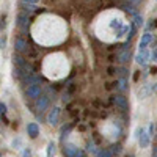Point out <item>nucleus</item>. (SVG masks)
<instances>
[{
    "instance_id": "obj_1",
    "label": "nucleus",
    "mask_w": 157,
    "mask_h": 157,
    "mask_svg": "<svg viewBox=\"0 0 157 157\" xmlns=\"http://www.w3.org/2000/svg\"><path fill=\"white\" fill-rule=\"evenodd\" d=\"M135 60H137L138 64H141V66H146V63H148V60H149V52H148V49H146V47H140Z\"/></svg>"
},
{
    "instance_id": "obj_2",
    "label": "nucleus",
    "mask_w": 157,
    "mask_h": 157,
    "mask_svg": "<svg viewBox=\"0 0 157 157\" xmlns=\"http://www.w3.org/2000/svg\"><path fill=\"white\" fill-rule=\"evenodd\" d=\"M137 134H138V143L141 148H146L149 145V137L151 134H148L145 129H137Z\"/></svg>"
},
{
    "instance_id": "obj_11",
    "label": "nucleus",
    "mask_w": 157,
    "mask_h": 157,
    "mask_svg": "<svg viewBox=\"0 0 157 157\" xmlns=\"http://www.w3.org/2000/svg\"><path fill=\"white\" fill-rule=\"evenodd\" d=\"M64 155L66 157H75V154H77V151H78V148L77 146H74V145H64Z\"/></svg>"
},
{
    "instance_id": "obj_3",
    "label": "nucleus",
    "mask_w": 157,
    "mask_h": 157,
    "mask_svg": "<svg viewBox=\"0 0 157 157\" xmlns=\"http://www.w3.org/2000/svg\"><path fill=\"white\" fill-rule=\"evenodd\" d=\"M58 118H60V109L58 107H54L50 110V113L47 115V123L50 126H57L58 124Z\"/></svg>"
},
{
    "instance_id": "obj_5",
    "label": "nucleus",
    "mask_w": 157,
    "mask_h": 157,
    "mask_svg": "<svg viewBox=\"0 0 157 157\" xmlns=\"http://www.w3.org/2000/svg\"><path fill=\"white\" fill-rule=\"evenodd\" d=\"M102 132L109 134L107 137H109V138H112V140H115V138L120 137V129H118V127H116V124H113V123H112V129H107V126H104V127H102Z\"/></svg>"
},
{
    "instance_id": "obj_26",
    "label": "nucleus",
    "mask_w": 157,
    "mask_h": 157,
    "mask_svg": "<svg viewBox=\"0 0 157 157\" xmlns=\"http://www.w3.org/2000/svg\"><path fill=\"white\" fill-rule=\"evenodd\" d=\"M5 46H6V39H5V36H2V41H0V47L5 49Z\"/></svg>"
},
{
    "instance_id": "obj_16",
    "label": "nucleus",
    "mask_w": 157,
    "mask_h": 157,
    "mask_svg": "<svg viewBox=\"0 0 157 157\" xmlns=\"http://www.w3.org/2000/svg\"><path fill=\"white\" fill-rule=\"evenodd\" d=\"M22 10H24L25 14H32L36 8H35L33 5H30V3H24V2H22Z\"/></svg>"
},
{
    "instance_id": "obj_22",
    "label": "nucleus",
    "mask_w": 157,
    "mask_h": 157,
    "mask_svg": "<svg viewBox=\"0 0 157 157\" xmlns=\"http://www.w3.org/2000/svg\"><path fill=\"white\" fill-rule=\"evenodd\" d=\"M21 143H22V140H21V138H16V140H13L11 146H13V148H19V146H21Z\"/></svg>"
},
{
    "instance_id": "obj_17",
    "label": "nucleus",
    "mask_w": 157,
    "mask_h": 157,
    "mask_svg": "<svg viewBox=\"0 0 157 157\" xmlns=\"http://www.w3.org/2000/svg\"><path fill=\"white\" fill-rule=\"evenodd\" d=\"M134 24L137 25L138 29H140V27H143V25H145V21H143V17L140 16V13H138V14H135V16H134Z\"/></svg>"
},
{
    "instance_id": "obj_27",
    "label": "nucleus",
    "mask_w": 157,
    "mask_h": 157,
    "mask_svg": "<svg viewBox=\"0 0 157 157\" xmlns=\"http://www.w3.org/2000/svg\"><path fill=\"white\" fill-rule=\"evenodd\" d=\"M75 157H85V152H83L82 149H78V151H77V154H75Z\"/></svg>"
},
{
    "instance_id": "obj_7",
    "label": "nucleus",
    "mask_w": 157,
    "mask_h": 157,
    "mask_svg": "<svg viewBox=\"0 0 157 157\" xmlns=\"http://www.w3.org/2000/svg\"><path fill=\"white\" fill-rule=\"evenodd\" d=\"M113 102L116 104V107H120L121 110H127V107H129L127 99H126L123 94H116V96L113 98Z\"/></svg>"
},
{
    "instance_id": "obj_28",
    "label": "nucleus",
    "mask_w": 157,
    "mask_h": 157,
    "mask_svg": "<svg viewBox=\"0 0 157 157\" xmlns=\"http://www.w3.org/2000/svg\"><path fill=\"white\" fill-rule=\"evenodd\" d=\"M151 58H152V60H154V61L157 63V49H155V50L152 52V57H151Z\"/></svg>"
},
{
    "instance_id": "obj_15",
    "label": "nucleus",
    "mask_w": 157,
    "mask_h": 157,
    "mask_svg": "<svg viewBox=\"0 0 157 157\" xmlns=\"http://www.w3.org/2000/svg\"><path fill=\"white\" fill-rule=\"evenodd\" d=\"M116 88L120 90V91H126L127 90V78L126 77H121L120 80L116 82Z\"/></svg>"
},
{
    "instance_id": "obj_25",
    "label": "nucleus",
    "mask_w": 157,
    "mask_h": 157,
    "mask_svg": "<svg viewBox=\"0 0 157 157\" xmlns=\"http://www.w3.org/2000/svg\"><path fill=\"white\" fill-rule=\"evenodd\" d=\"M22 2H24V3H30V5H36L39 0H22Z\"/></svg>"
},
{
    "instance_id": "obj_20",
    "label": "nucleus",
    "mask_w": 157,
    "mask_h": 157,
    "mask_svg": "<svg viewBox=\"0 0 157 157\" xmlns=\"http://www.w3.org/2000/svg\"><path fill=\"white\" fill-rule=\"evenodd\" d=\"M116 74L120 75V77H127L129 71H127L126 68H116Z\"/></svg>"
},
{
    "instance_id": "obj_12",
    "label": "nucleus",
    "mask_w": 157,
    "mask_h": 157,
    "mask_svg": "<svg viewBox=\"0 0 157 157\" xmlns=\"http://www.w3.org/2000/svg\"><path fill=\"white\" fill-rule=\"evenodd\" d=\"M118 60H120V63H127L130 60V49H123L118 55Z\"/></svg>"
},
{
    "instance_id": "obj_21",
    "label": "nucleus",
    "mask_w": 157,
    "mask_h": 157,
    "mask_svg": "<svg viewBox=\"0 0 157 157\" xmlns=\"http://www.w3.org/2000/svg\"><path fill=\"white\" fill-rule=\"evenodd\" d=\"M98 157H112V152L107 151V149H101V151L98 152Z\"/></svg>"
},
{
    "instance_id": "obj_23",
    "label": "nucleus",
    "mask_w": 157,
    "mask_h": 157,
    "mask_svg": "<svg viewBox=\"0 0 157 157\" xmlns=\"http://www.w3.org/2000/svg\"><path fill=\"white\" fill-rule=\"evenodd\" d=\"M30 155H32L30 148H25V149H24V152H22V157H30Z\"/></svg>"
},
{
    "instance_id": "obj_30",
    "label": "nucleus",
    "mask_w": 157,
    "mask_h": 157,
    "mask_svg": "<svg viewBox=\"0 0 157 157\" xmlns=\"http://www.w3.org/2000/svg\"><path fill=\"white\" fill-rule=\"evenodd\" d=\"M152 157H157V148L154 149V154H152Z\"/></svg>"
},
{
    "instance_id": "obj_9",
    "label": "nucleus",
    "mask_w": 157,
    "mask_h": 157,
    "mask_svg": "<svg viewBox=\"0 0 157 157\" xmlns=\"http://www.w3.org/2000/svg\"><path fill=\"white\" fill-rule=\"evenodd\" d=\"M17 25H19L24 32L29 29V16L25 14V13H21V14L17 16Z\"/></svg>"
},
{
    "instance_id": "obj_24",
    "label": "nucleus",
    "mask_w": 157,
    "mask_h": 157,
    "mask_svg": "<svg viewBox=\"0 0 157 157\" xmlns=\"http://www.w3.org/2000/svg\"><path fill=\"white\" fill-rule=\"evenodd\" d=\"M126 2H127V3H132V5H135V6H138V5L143 2V0H126Z\"/></svg>"
},
{
    "instance_id": "obj_4",
    "label": "nucleus",
    "mask_w": 157,
    "mask_h": 157,
    "mask_svg": "<svg viewBox=\"0 0 157 157\" xmlns=\"http://www.w3.org/2000/svg\"><path fill=\"white\" fill-rule=\"evenodd\" d=\"M47 107H49V98H47V96H39V98L36 99V110H38L39 113H43Z\"/></svg>"
},
{
    "instance_id": "obj_10",
    "label": "nucleus",
    "mask_w": 157,
    "mask_h": 157,
    "mask_svg": "<svg viewBox=\"0 0 157 157\" xmlns=\"http://www.w3.org/2000/svg\"><path fill=\"white\" fill-rule=\"evenodd\" d=\"M27 134H29L32 138H36V137L39 135V126H38L36 123H30V124L27 126Z\"/></svg>"
},
{
    "instance_id": "obj_8",
    "label": "nucleus",
    "mask_w": 157,
    "mask_h": 157,
    "mask_svg": "<svg viewBox=\"0 0 157 157\" xmlns=\"http://www.w3.org/2000/svg\"><path fill=\"white\" fill-rule=\"evenodd\" d=\"M14 50L17 52V54H24L25 50H27V43H25V39L22 38H17L14 41Z\"/></svg>"
},
{
    "instance_id": "obj_14",
    "label": "nucleus",
    "mask_w": 157,
    "mask_h": 157,
    "mask_svg": "<svg viewBox=\"0 0 157 157\" xmlns=\"http://www.w3.org/2000/svg\"><path fill=\"white\" fill-rule=\"evenodd\" d=\"M152 41V35L151 33H145L141 36V41H140V47H146L149 43Z\"/></svg>"
},
{
    "instance_id": "obj_19",
    "label": "nucleus",
    "mask_w": 157,
    "mask_h": 157,
    "mask_svg": "<svg viewBox=\"0 0 157 157\" xmlns=\"http://www.w3.org/2000/svg\"><path fill=\"white\" fill-rule=\"evenodd\" d=\"M57 149H55V145L54 143H49L47 145V157H52V155H55Z\"/></svg>"
},
{
    "instance_id": "obj_6",
    "label": "nucleus",
    "mask_w": 157,
    "mask_h": 157,
    "mask_svg": "<svg viewBox=\"0 0 157 157\" xmlns=\"http://www.w3.org/2000/svg\"><path fill=\"white\" fill-rule=\"evenodd\" d=\"M27 96L32 98V99H38L39 96H41V86H39V85H29Z\"/></svg>"
},
{
    "instance_id": "obj_18",
    "label": "nucleus",
    "mask_w": 157,
    "mask_h": 157,
    "mask_svg": "<svg viewBox=\"0 0 157 157\" xmlns=\"http://www.w3.org/2000/svg\"><path fill=\"white\" fill-rule=\"evenodd\" d=\"M86 151H88L90 154H96V155H98V152H99V151L96 149V145H94L93 141H90V143H88V146H86Z\"/></svg>"
},
{
    "instance_id": "obj_13",
    "label": "nucleus",
    "mask_w": 157,
    "mask_h": 157,
    "mask_svg": "<svg viewBox=\"0 0 157 157\" xmlns=\"http://www.w3.org/2000/svg\"><path fill=\"white\" fill-rule=\"evenodd\" d=\"M121 8H123L126 13H129V14H132V16L138 14V10H137V6H135V5H132V3H124Z\"/></svg>"
},
{
    "instance_id": "obj_29",
    "label": "nucleus",
    "mask_w": 157,
    "mask_h": 157,
    "mask_svg": "<svg viewBox=\"0 0 157 157\" xmlns=\"http://www.w3.org/2000/svg\"><path fill=\"white\" fill-rule=\"evenodd\" d=\"M0 109H2V113H5L6 112V105H5V104L2 102V104H0Z\"/></svg>"
}]
</instances>
